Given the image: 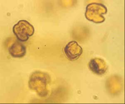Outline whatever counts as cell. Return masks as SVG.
<instances>
[{"label": "cell", "mask_w": 125, "mask_h": 104, "mask_svg": "<svg viewBox=\"0 0 125 104\" xmlns=\"http://www.w3.org/2000/svg\"><path fill=\"white\" fill-rule=\"evenodd\" d=\"M64 52L68 59L74 61L79 59L83 53V49L76 42H69L64 48Z\"/></svg>", "instance_id": "7a4b0ae2"}, {"label": "cell", "mask_w": 125, "mask_h": 104, "mask_svg": "<svg viewBox=\"0 0 125 104\" xmlns=\"http://www.w3.org/2000/svg\"><path fill=\"white\" fill-rule=\"evenodd\" d=\"M13 32L19 40L25 42L33 35L34 29L33 25L27 21L21 20L14 26Z\"/></svg>", "instance_id": "6da1fadb"}, {"label": "cell", "mask_w": 125, "mask_h": 104, "mask_svg": "<svg viewBox=\"0 0 125 104\" xmlns=\"http://www.w3.org/2000/svg\"><path fill=\"white\" fill-rule=\"evenodd\" d=\"M9 51L10 55L14 58H22L26 53V47L22 43L16 41L9 48Z\"/></svg>", "instance_id": "277c9868"}, {"label": "cell", "mask_w": 125, "mask_h": 104, "mask_svg": "<svg viewBox=\"0 0 125 104\" xmlns=\"http://www.w3.org/2000/svg\"><path fill=\"white\" fill-rule=\"evenodd\" d=\"M90 69L98 75L104 74L107 70V65L104 61L99 58L91 59L88 64Z\"/></svg>", "instance_id": "3957f363"}]
</instances>
